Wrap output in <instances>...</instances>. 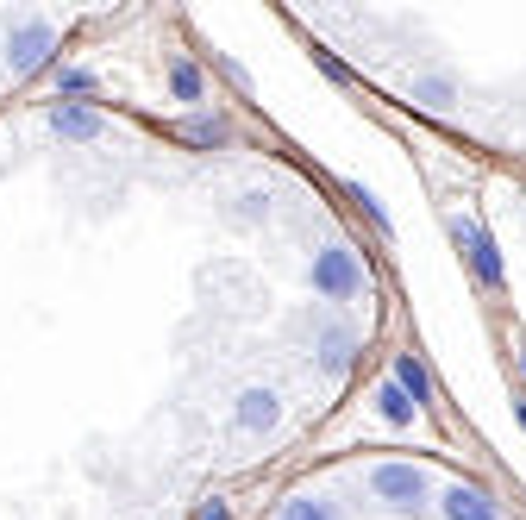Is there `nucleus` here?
Segmentation results:
<instances>
[{
  "label": "nucleus",
  "instance_id": "f257e3e1",
  "mask_svg": "<svg viewBox=\"0 0 526 520\" xmlns=\"http://www.w3.org/2000/svg\"><path fill=\"white\" fill-rule=\"evenodd\" d=\"M314 276H320V289H332V295H351V289H357V270L345 264L339 251H332V257H320V270H314Z\"/></svg>",
  "mask_w": 526,
  "mask_h": 520
},
{
  "label": "nucleus",
  "instance_id": "f03ea898",
  "mask_svg": "<svg viewBox=\"0 0 526 520\" xmlns=\"http://www.w3.org/2000/svg\"><path fill=\"white\" fill-rule=\"evenodd\" d=\"M376 489H382V495H420V470L389 464V470H376Z\"/></svg>",
  "mask_w": 526,
  "mask_h": 520
},
{
  "label": "nucleus",
  "instance_id": "39448f33",
  "mask_svg": "<svg viewBox=\"0 0 526 520\" xmlns=\"http://www.w3.org/2000/svg\"><path fill=\"white\" fill-rule=\"evenodd\" d=\"M176 94H182V101H201V76L188 63H176Z\"/></svg>",
  "mask_w": 526,
  "mask_h": 520
},
{
  "label": "nucleus",
  "instance_id": "20e7f679",
  "mask_svg": "<svg viewBox=\"0 0 526 520\" xmlns=\"http://www.w3.org/2000/svg\"><path fill=\"white\" fill-rule=\"evenodd\" d=\"M57 132H63V138H94V132H101V120L82 113V107H63V113H57Z\"/></svg>",
  "mask_w": 526,
  "mask_h": 520
},
{
  "label": "nucleus",
  "instance_id": "423d86ee",
  "mask_svg": "<svg viewBox=\"0 0 526 520\" xmlns=\"http://www.w3.org/2000/svg\"><path fill=\"white\" fill-rule=\"evenodd\" d=\"M382 414H389V420H408V401H401L395 389H382Z\"/></svg>",
  "mask_w": 526,
  "mask_h": 520
},
{
  "label": "nucleus",
  "instance_id": "6e6552de",
  "mask_svg": "<svg viewBox=\"0 0 526 520\" xmlns=\"http://www.w3.org/2000/svg\"><path fill=\"white\" fill-rule=\"evenodd\" d=\"M201 520H226V508H207V514H201Z\"/></svg>",
  "mask_w": 526,
  "mask_h": 520
},
{
  "label": "nucleus",
  "instance_id": "0eeeda50",
  "mask_svg": "<svg viewBox=\"0 0 526 520\" xmlns=\"http://www.w3.org/2000/svg\"><path fill=\"white\" fill-rule=\"evenodd\" d=\"M282 520H332V514H326V508H314V502H295L289 514H282Z\"/></svg>",
  "mask_w": 526,
  "mask_h": 520
},
{
  "label": "nucleus",
  "instance_id": "7ed1b4c3",
  "mask_svg": "<svg viewBox=\"0 0 526 520\" xmlns=\"http://www.w3.org/2000/svg\"><path fill=\"white\" fill-rule=\"evenodd\" d=\"M238 420H245V427H270V420H276V395L251 389V395H245V408H238Z\"/></svg>",
  "mask_w": 526,
  "mask_h": 520
}]
</instances>
